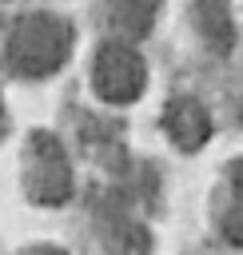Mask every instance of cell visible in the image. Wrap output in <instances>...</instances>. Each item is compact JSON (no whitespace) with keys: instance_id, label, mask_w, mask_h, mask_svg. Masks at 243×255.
Listing matches in <instances>:
<instances>
[{"instance_id":"3957f363","label":"cell","mask_w":243,"mask_h":255,"mask_svg":"<svg viewBox=\"0 0 243 255\" xmlns=\"http://www.w3.org/2000/svg\"><path fill=\"white\" fill-rule=\"evenodd\" d=\"M92 80H96V92H100L104 100L127 104V100H135V96L143 92L147 68H143V60H139V52H135L131 44L112 40V44H104V48L96 52V72H92Z\"/></svg>"},{"instance_id":"7a4b0ae2","label":"cell","mask_w":243,"mask_h":255,"mask_svg":"<svg viewBox=\"0 0 243 255\" xmlns=\"http://www.w3.org/2000/svg\"><path fill=\"white\" fill-rule=\"evenodd\" d=\"M24 187H28V199L48 203V207L52 203H64L72 195V163H68V151L60 147L56 135H48V131L28 135Z\"/></svg>"},{"instance_id":"52a82bcc","label":"cell","mask_w":243,"mask_h":255,"mask_svg":"<svg viewBox=\"0 0 243 255\" xmlns=\"http://www.w3.org/2000/svg\"><path fill=\"white\" fill-rule=\"evenodd\" d=\"M159 12V0H116V24L131 36H143Z\"/></svg>"},{"instance_id":"ba28073f","label":"cell","mask_w":243,"mask_h":255,"mask_svg":"<svg viewBox=\"0 0 243 255\" xmlns=\"http://www.w3.org/2000/svg\"><path fill=\"white\" fill-rule=\"evenodd\" d=\"M32 255H64V251H60V247H36Z\"/></svg>"},{"instance_id":"277c9868","label":"cell","mask_w":243,"mask_h":255,"mask_svg":"<svg viewBox=\"0 0 243 255\" xmlns=\"http://www.w3.org/2000/svg\"><path fill=\"white\" fill-rule=\"evenodd\" d=\"M163 128H167V135H171L183 151H195V147H203L207 135H211V116H207V108H203L199 100L175 96V100L163 108Z\"/></svg>"},{"instance_id":"8992f818","label":"cell","mask_w":243,"mask_h":255,"mask_svg":"<svg viewBox=\"0 0 243 255\" xmlns=\"http://www.w3.org/2000/svg\"><path fill=\"white\" fill-rule=\"evenodd\" d=\"M219 231L227 243L243 247V159H235L227 171L223 199H219Z\"/></svg>"},{"instance_id":"6da1fadb","label":"cell","mask_w":243,"mask_h":255,"mask_svg":"<svg viewBox=\"0 0 243 255\" xmlns=\"http://www.w3.org/2000/svg\"><path fill=\"white\" fill-rule=\"evenodd\" d=\"M72 52V24L52 12H28L8 32V64L20 76H52Z\"/></svg>"},{"instance_id":"9c48e42d","label":"cell","mask_w":243,"mask_h":255,"mask_svg":"<svg viewBox=\"0 0 243 255\" xmlns=\"http://www.w3.org/2000/svg\"><path fill=\"white\" fill-rule=\"evenodd\" d=\"M4 124H8V120H4V104H0V135H4Z\"/></svg>"},{"instance_id":"5b68a950","label":"cell","mask_w":243,"mask_h":255,"mask_svg":"<svg viewBox=\"0 0 243 255\" xmlns=\"http://www.w3.org/2000/svg\"><path fill=\"white\" fill-rule=\"evenodd\" d=\"M191 16H195V28L203 32L207 48H215V52H227V48L235 44V20H231V8H227V0H195Z\"/></svg>"}]
</instances>
